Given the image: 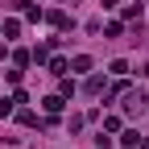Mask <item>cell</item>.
Returning <instances> with one entry per match:
<instances>
[]
</instances>
